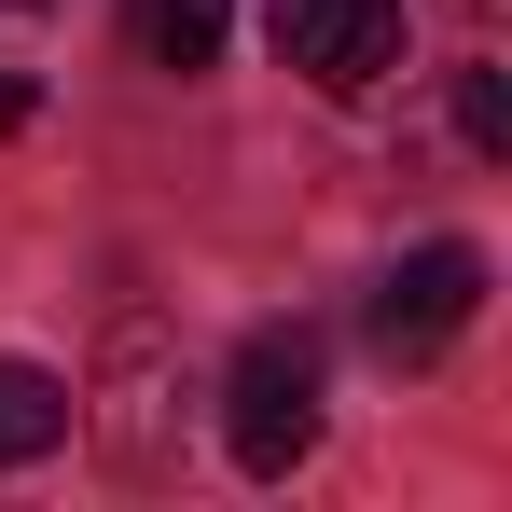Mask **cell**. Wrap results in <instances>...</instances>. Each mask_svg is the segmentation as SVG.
I'll return each instance as SVG.
<instances>
[{"label":"cell","mask_w":512,"mask_h":512,"mask_svg":"<svg viewBox=\"0 0 512 512\" xmlns=\"http://www.w3.org/2000/svg\"><path fill=\"white\" fill-rule=\"evenodd\" d=\"M319 402H333V360L305 319H263L236 346V374H222V443H236V471L277 485V471H305L319 457Z\"/></svg>","instance_id":"1"},{"label":"cell","mask_w":512,"mask_h":512,"mask_svg":"<svg viewBox=\"0 0 512 512\" xmlns=\"http://www.w3.org/2000/svg\"><path fill=\"white\" fill-rule=\"evenodd\" d=\"M485 319V250L471 236H429V250H402L388 263V291H374V346L402 360V374H429L443 346Z\"/></svg>","instance_id":"2"},{"label":"cell","mask_w":512,"mask_h":512,"mask_svg":"<svg viewBox=\"0 0 512 512\" xmlns=\"http://www.w3.org/2000/svg\"><path fill=\"white\" fill-rule=\"evenodd\" d=\"M263 28L319 97H374L402 70V0H263Z\"/></svg>","instance_id":"3"},{"label":"cell","mask_w":512,"mask_h":512,"mask_svg":"<svg viewBox=\"0 0 512 512\" xmlns=\"http://www.w3.org/2000/svg\"><path fill=\"white\" fill-rule=\"evenodd\" d=\"M70 429H84V388H70V374H42V360H0V471L56 457Z\"/></svg>","instance_id":"4"},{"label":"cell","mask_w":512,"mask_h":512,"mask_svg":"<svg viewBox=\"0 0 512 512\" xmlns=\"http://www.w3.org/2000/svg\"><path fill=\"white\" fill-rule=\"evenodd\" d=\"M222 42H236V0H139V56L153 70H222Z\"/></svg>","instance_id":"5"},{"label":"cell","mask_w":512,"mask_h":512,"mask_svg":"<svg viewBox=\"0 0 512 512\" xmlns=\"http://www.w3.org/2000/svg\"><path fill=\"white\" fill-rule=\"evenodd\" d=\"M457 139H471L485 167L512 153V84H499V56H471V70H457Z\"/></svg>","instance_id":"6"},{"label":"cell","mask_w":512,"mask_h":512,"mask_svg":"<svg viewBox=\"0 0 512 512\" xmlns=\"http://www.w3.org/2000/svg\"><path fill=\"white\" fill-rule=\"evenodd\" d=\"M14 125H28V84H14V70H0V139H14Z\"/></svg>","instance_id":"7"},{"label":"cell","mask_w":512,"mask_h":512,"mask_svg":"<svg viewBox=\"0 0 512 512\" xmlns=\"http://www.w3.org/2000/svg\"><path fill=\"white\" fill-rule=\"evenodd\" d=\"M457 14H471V28H499V0H457Z\"/></svg>","instance_id":"8"},{"label":"cell","mask_w":512,"mask_h":512,"mask_svg":"<svg viewBox=\"0 0 512 512\" xmlns=\"http://www.w3.org/2000/svg\"><path fill=\"white\" fill-rule=\"evenodd\" d=\"M14 14H28V0H14Z\"/></svg>","instance_id":"9"}]
</instances>
